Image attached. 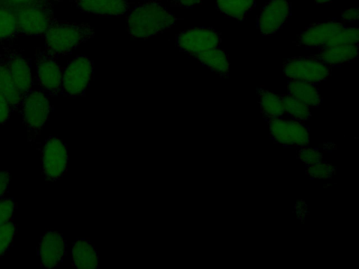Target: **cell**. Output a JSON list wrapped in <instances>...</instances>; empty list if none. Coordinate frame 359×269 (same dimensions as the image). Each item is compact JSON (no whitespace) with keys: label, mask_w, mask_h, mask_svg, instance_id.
<instances>
[{"label":"cell","mask_w":359,"mask_h":269,"mask_svg":"<svg viewBox=\"0 0 359 269\" xmlns=\"http://www.w3.org/2000/svg\"><path fill=\"white\" fill-rule=\"evenodd\" d=\"M180 20L160 2L150 1L132 10L127 18L128 32L133 38L147 39L169 30Z\"/></svg>","instance_id":"obj_1"},{"label":"cell","mask_w":359,"mask_h":269,"mask_svg":"<svg viewBox=\"0 0 359 269\" xmlns=\"http://www.w3.org/2000/svg\"><path fill=\"white\" fill-rule=\"evenodd\" d=\"M94 34V30L88 24L56 19L41 37L45 39V50L56 57L72 53Z\"/></svg>","instance_id":"obj_2"},{"label":"cell","mask_w":359,"mask_h":269,"mask_svg":"<svg viewBox=\"0 0 359 269\" xmlns=\"http://www.w3.org/2000/svg\"><path fill=\"white\" fill-rule=\"evenodd\" d=\"M93 62L86 55H78L63 69L61 94L67 97L83 95L90 84Z\"/></svg>","instance_id":"obj_3"},{"label":"cell","mask_w":359,"mask_h":269,"mask_svg":"<svg viewBox=\"0 0 359 269\" xmlns=\"http://www.w3.org/2000/svg\"><path fill=\"white\" fill-rule=\"evenodd\" d=\"M284 76L288 80H296L318 84L327 80L332 67L311 56L293 57L287 60L283 66Z\"/></svg>","instance_id":"obj_4"},{"label":"cell","mask_w":359,"mask_h":269,"mask_svg":"<svg viewBox=\"0 0 359 269\" xmlns=\"http://www.w3.org/2000/svg\"><path fill=\"white\" fill-rule=\"evenodd\" d=\"M36 78L40 90L46 96L61 94L63 69L56 57L47 50L36 48L35 53Z\"/></svg>","instance_id":"obj_5"},{"label":"cell","mask_w":359,"mask_h":269,"mask_svg":"<svg viewBox=\"0 0 359 269\" xmlns=\"http://www.w3.org/2000/svg\"><path fill=\"white\" fill-rule=\"evenodd\" d=\"M13 11L18 35L41 37L56 20L51 7L27 6Z\"/></svg>","instance_id":"obj_6"},{"label":"cell","mask_w":359,"mask_h":269,"mask_svg":"<svg viewBox=\"0 0 359 269\" xmlns=\"http://www.w3.org/2000/svg\"><path fill=\"white\" fill-rule=\"evenodd\" d=\"M273 140L285 146H305L310 143L309 129L303 123L284 117L267 120Z\"/></svg>","instance_id":"obj_7"},{"label":"cell","mask_w":359,"mask_h":269,"mask_svg":"<svg viewBox=\"0 0 359 269\" xmlns=\"http://www.w3.org/2000/svg\"><path fill=\"white\" fill-rule=\"evenodd\" d=\"M222 39L214 29L192 27L184 30L176 36V45L191 57L219 47Z\"/></svg>","instance_id":"obj_8"},{"label":"cell","mask_w":359,"mask_h":269,"mask_svg":"<svg viewBox=\"0 0 359 269\" xmlns=\"http://www.w3.org/2000/svg\"><path fill=\"white\" fill-rule=\"evenodd\" d=\"M20 110L27 130L37 133L48 120L52 106L45 94L32 89L24 96Z\"/></svg>","instance_id":"obj_9"},{"label":"cell","mask_w":359,"mask_h":269,"mask_svg":"<svg viewBox=\"0 0 359 269\" xmlns=\"http://www.w3.org/2000/svg\"><path fill=\"white\" fill-rule=\"evenodd\" d=\"M68 153L64 142L55 137L47 139L42 148V170L46 180L56 181L66 172Z\"/></svg>","instance_id":"obj_10"},{"label":"cell","mask_w":359,"mask_h":269,"mask_svg":"<svg viewBox=\"0 0 359 269\" xmlns=\"http://www.w3.org/2000/svg\"><path fill=\"white\" fill-rule=\"evenodd\" d=\"M291 15L288 0H269L262 8L257 18V29L264 36L277 32Z\"/></svg>","instance_id":"obj_11"},{"label":"cell","mask_w":359,"mask_h":269,"mask_svg":"<svg viewBox=\"0 0 359 269\" xmlns=\"http://www.w3.org/2000/svg\"><path fill=\"white\" fill-rule=\"evenodd\" d=\"M0 56L24 97L33 89L30 62L16 50L10 47L3 48V53H0Z\"/></svg>","instance_id":"obj_12"},{"label":"cell","mask_w":359,"mask_h":269,"mask_svg":"<svg viewBox=\"0 0 359 269\" xmlns=\"http://www.w3.org/2000/svg\"><path fill=\"white\" fill-rule=\"evenodd\" d=\"M346 25L343 22L328 21L315 23L298 34L295 41L298 46L309 49H320L325 47L334 34Z\"/></svg>","instance_id":"obj_13"},{"label":"cell","mask_w":359,"mask_h":269,"mask_svg":"<svg viewBox=\"0 0 359 269\" xmlns=\"http://www.w3.org/2000/svg\"><path fill=\"white\" fill-rule=\"evenodd\" d=\"M66 242L63 236L54 230L43 234L38 247L41 266L53 268L61 263L65 255Z\"/></svg>","instance_id":"obj_14"},{"label":"cell","mask_w":359,"mask_h":269,"mask_svg":"<svg viewBox=\"0 0 359 269\" xmlns=\"http://www.w3.org/2000/svg\"><path fill=\"white\" fill-rule=\"evenodd\" d=\"M74 2L81 11L101 16H121L131 6L128 0H75Z\"/></svg>","instance_id":"obj_15"},{"label":"cell","mask_w":359,"mask_h":269,"mask_svg":"<svg viewBox=\"0 0 359 269\" xmlns=\"http://www.w3.org/2000/svg\"><path fill=\"white\" fill-rule=\"evenodd\" d=\"M318 50L310 56L332 67L354 60L358 55V44L327 46Z\"/></svg>","instance_id":"obj_16"},{"label":"cell","mask_w":359,"mask_h":269,"mask_svg":"<svg viewBox=\"0 0 359 269\" xmlns=\"http://www.w3.org/2000/svg\"><path fill=\"white\" fill-rule=\"evenodd\" d=\"M73 265L77 268L93 269L98 267L99 256L91 242L86 239L77 240L72 249Z\"/></svg>","instance_id":"obj_17"},{"label":"cell","mask_w":359,"mask_h":269,"mask_svg":"<svg viewBox=\"0 0 359 269\" xmlns=\"http://www.w3.org/2000/svg\"><path fill=\"white\" fill-rule=\"evenodd\" d=\"M0 92L7 99L12 112L20 109L23 96L16 85L6 64L0 56Z\"/></svg>","instance_id":"obj_18"},{"label":"cell","mask_w":359,"mask_h":269,"mask_svg":"<svg viewBox=\"0 0 359 269\" xmlns=\"http://www.w3.org/2000/svg\"><path fill=\"white\" fill-rule=\"evenodd\" d=\"M287 93L310 107H318L322 102L318 89L315 84L288 80Z\"/></svg>","instance_id":"obj_19"},{"label":"cell","mask_w":359,"mask_h":269,"mask_svg":"<svg viewBox=\"0 0 359 269\" xmlns=\"http://www.w3.org/2000/svg\"><path fill=\"white\" fill-rule=\"evenodd\" d=\"M194 57L220 76L223 78L228 76L229 70L228 55L219 47L199 53Z\"/></svg>","instance_id":"obj_20"},{"label":"cell","mask_w":359,"mask_h":269,"mask_svg":"<svg viewBox=\"0 0 359 269\" xmlns=\"http://www.w3.org/2000/svg\"><path fill=\"white\" fill-rule=\"evenodd\" d=\"M257 93L259 97L261 112L266 120L285 116L280 96L263 88H257Z\"/></svg>","instance_id":"obj_21"},{"label":"cell","mask_w":359,"mask_h":269,"mask_svg":"<svg viewBox=\"0 0 359 269\" xmlns=\"http://www.w3.org/2000/svg\"><path fill=\"white\" fill-rule=\"evenodd\" d=\"M255 6V0H216L219 12L240 21L245 18Z\"/></svg>","instance_id":"obj_22"},{"label":"cell","mask_w":359,"mask_h":269,"mask_svg":"<svg viewBox=\"0 0 359 269\" xmlns=\"http://www.w3.org/2000/svg\"><path fill=\"white\" fill-rule=\"evenodd\" d=\"M280 97L285 115L292 119L304 123L311 116L309 107L290 94H283Z\"/></svg>","instance_id":"obj_23"},{"label":"cell","mask_w":359,"mask_h":269,"mask_svg":"<svg viewBox=\"0 0 359 269\" xmlns=\"http://www.w3.org/2000/svg\"><path fill=\"white\" fill-rule=\"evenodd\" d=\"M19 36L16 19L12 9L0 4V41Z\"/></svg>","instance_id":"obj_24"},{"label":"cell","mask_w":359,"mask_h":269,"mask_svg":"<svg viewBox=\"0 0 359 269\" xmlns=\"http://www.w3.org/2000/svg\"><path fill=\"white\" fill-rule=\"evenodd\" d=\"M358 28L345 26L334 34L325 47L342 45H355L358 44Z\"/></svg>","instance_id":"obj_25"},{"label":"cell","mask_w":359,"mask_h":269,"mask_svg":"<svg viewBox=\"0 0 359 269\" xmlns=\"http://www.w3.org/2000/svg\"><path fill=\"white\" fill-rule=\"evenodd\" d=\"M306 174L312 179H329L335 174V168L330 163L320 161L309 165L306 170Z\"/></svg>","instance_id":"obj_26"},{"label":"cell","mask_w":359,"mask_h":269,"mask_svg":"<svg viewBox=\"0 0 359 269\" xmlns=\"http://www.w3.org/2000/svg\"><path fill=\"white\" fill-rule=\"evenodd\" d=\"M15 232V225L11 221L0 226V257L6 254L12 244Z\"/></svg>","instance_id":"obj_27"},{"label":"cell","mask_w":359,"mask_h":269,"mask_svg":"<svg viewBox=\"0 0 359 269\" xmlns=\"http://www.w3.org/2000/svg\"><path fill=\"white\" fill-rule=\"evenodd\" d=\"M54 0H0V4L12 10L27 6L53 7Z\"/></svg>","instance_id":"obj_28"},{"label":"cell","mask_w":359,"mask_h":269,"mask_svg":"<svg viewBox=\"0 0 359 269\" xmlns=\"http://www.w3.org/2000/svg\"><path fill=\"white\" fill-rule=\"evenodd\" d=\"M297 158L308 166L323 160L322 153L317 149L308 146H302L299 150Z\"/></svg>","instance_id":"obj_29"},{"label":"cell","mask_w":359,"mask_h":269,"mask_svg":"<svg viewBox=\"0 0 359 269\" xmlns=\"http://www.w3.org/2000/svg\"><path fill=\"white\" fill-rule=\"evenodd\" d=\"M14 209L15 203L12 198H1L0 200V226L11 221Z\"/></svg>","instance_id":"obj_30"},{"label":"cell","mask_w":359,"mask_h":269,"mask_svg":"<svg viewBox=\"0 0 359 269\" xmlns=\"http://www.w3.org/2000/svg\"><path fill=\"white\" fill-rule=\"evenodd\" d=\"M11 113L12 110L7 99L0 92V125L9 120Z\"/></svg>","instance_id":"obj_31"},{"label":"cell","mask_w":359,"mask_h":269,"mask_svg":"<svg viewBox=\"0 0 359 269\" xmlns=\"http://www.w3.org/2000/svg\"><path fill=\"white\" fill-rule=\"evenodd\" d=\"M10 180V173L8 171H0V200L7 192Z\"/></svg>","instance_id":"obj_32"},{"label":"cell","mask_w":359,"mask_h":269,"mask_svg":"<svg viewBox=\"0 0 359 269\" xmlns=\"http://www.w3.org/2000/svg\"><path fill=\"white\" fill-rule=\"evenodd\" d=\"M343 22H353L358 20V8L353 7L344 11L341 14Z\"/></svg>","instance_id":"obj_33"},{"label":"cell","mask_w":359,"mask_h":269,"mask_svg":"<svg viewBox=\"0 0 359 269\" xmlns=\"http://www.w3.org/2000/svg\"><path fill=\"white\" fill-rule=\"evenodd\" d=\"M202 0H170V6L180 8H188L198 4Z\"/></svg>","instance_id":"obj_34"},{"label":"cell","mask_w":359,"mask_h":269,"mask_svg":"<svg viewBox=\"0 0 359 269\" xmlns=\"http://www.w3.org/2000/svg\"><path fill=\"white\" fill-rule=\"evenodd\" d=\"M294 210L297 217L304 219L307 214V205L304 200H299L295 204Z\"/></svg>","instance_id":"obj_35"},{"label":"cell","mask_w":359,"mask_h":269,"mask_svg":"<svg viewBox=\"0 0 359 269\" xmlns=\"http://www.w3.org/2000/svg\"><path fill=\"white\" fill-rule=\"evenodd\" d=\"M333 0H314L317 4H326L332 2Z\"/></svg>","instance_id":"obj_36"},{"label":"cell","mask_w":359,"mask_h":269,"mask_svg":"<svg viewBox=\"0 0 359 269\" xmlns=\"http://www.w3.org/2000/svg\"><path fill=\"white\" fill-rule=\"evenodd\" d=\"M54 1H57V0H54Z\"/></svg>","instance_id":"obj_37"}]
</instances>
